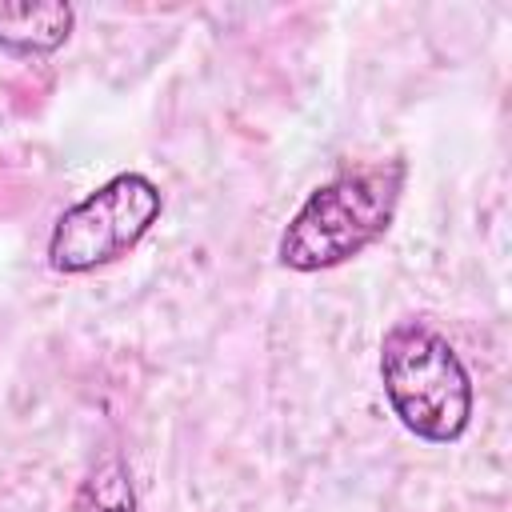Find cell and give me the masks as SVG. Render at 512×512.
Masks as SVG:
<instances>
[{
  "mask_svg": "<svg viewBox=\"0 0 512 512\" xmlns=\"http://www.w3.org/2000/svg\"><path fill=\"white\" fill-rule=\"evenodd\" d=\"M404 176V160H376L344 168L312 188L280 232V264L292 272H324L372 248L392 228Z\"/></svg>",
  "mask_w": 512,
  "mask_h": 512,
  "instance_id": "6da1fadb",
  "label": "cell"
},
{
  "mask_svg": "<svg viewBox=\"0 0 512 512\" xmlns=\"http://www.w3.org/2000/svg\"><path fill=\"white\" fill-rule=\"evenodd\" d=\"M380 380L396 420L432 444H452L472 424V376L456 348L424 320H396L380 344Z\"/></svg>",
  "mask_w": 512,
  "mask_h": 512,
  "instance_id": "7a4b0ae2",
  "label": "cell"
},
{
  "mask_svg": "<svg viewBox=\"0 0 512 512\" xmlns=\"http://www.w3.org/2000/svg\"><path fill=\"white\" fill-rule=\"evenodd\" d=\"M164 196L140 172H120L60 212L48 236V264L64 276L96 272L132 252L160 220Z\"/></svg>",
  "mask_w": 512,
  "mask_h": 512,
  "instance_id": "3957f363",
  "label": "cell"
},
{
  "mask_svg": "<svg viewBox=\"0 0 512 512\" xmlns=\"http://www.w3.org/2000/svg\"><path fill=\"white\" fill-rule=\"evenodd\" d=\"M76 8L64 0H0V48L16 56H48L68 44Z\"/></svg>",
  "mask_w": 512,
  "mask_h": 512,
  "instance_id": "277c9868",
  "label": "cell"
},
{
  "mask_svg": "<svg viewBox=\"0 0 512 512\" xmlns=\"http://www.w3.org/2000/svg\"><path fill=\"white\" fill-rule=\"evenodd\" d=\"M76 512H136V488L124 456L104 452L76 488Z\"/></svg>",
  "mask_w": 512,
  "mask_h": 512,
  "instance_id": "5b68a950",
  "label": "cell"
}]
</instances>
